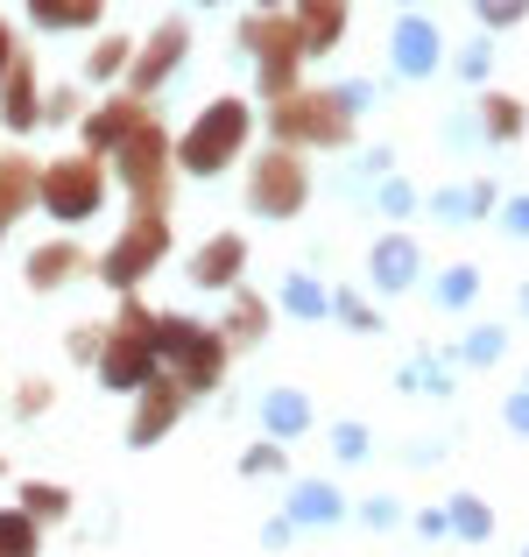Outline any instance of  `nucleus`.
Masks as SVG:
<instances>
[{
  "instance_id": "aec40b11",
  "label": "nucleus",
  "mask_w": 529,
  "mask_h": 557,
  "mask_svg": "<svg viewBox=\"0 0 529 557\" xmlns=\"http://www.w3.org/2000/svg\"><path fill=\"white\" fill-rule=\"evenodd\" d=\"M346 502L332 480H297V494H290V522H340Z\"/></svg>"
},
{
  "instance_id": "a18cd8bd",
  "label": "nucleus",
  "mask_w": 529,
  "mask_h": 557,
  "mask_svg": "<svg viewBox=\"0 0 529 557\" xmlns=\"http://www.w3.org/2000/svg\"><path fill=\"white\" fill-rule=\"evenodd\" d=\"M403 8H409V0H403Z\"/></svg>"
},
{
  "instance_id": "6e6552de",
  "label": "nucleus",
  "mask_w": 529,
  "mask_h": 557,
  "mask_svg": "<svg viewBox=\"0 0 529 557\" xmlns=\"http://www.w3.org/2000/svg\"><path fill=\"white\" fill-rule=\"evenodd\" d=\"M149 325L156 318L142 311V304H127L121 311V325H113V339H107V354H99V381H107V388H142V381H149Z\"/></svg>"
},
{
  "instance_id": "c9c22d12",
  "label": "nucleus",
  "mask_w": 529,
  "mask_h": 557,
  "mask_svg": "<svg viewBox=\"0 0 529 557\" xmlns=\"http://www.w3.org/2000/svg\"><path fill=\"white\" fill-rule=\"evenodd\" d=\"M332 311H340V318H346L353 332H374V311H367L360 297H332Z\"/></svg>"
},
{
  "instance_id": "72a5a7b5",
  "label": "nucleus",
  "mask_w": 529,
  "mask_h": 557,
  "mask_svg": "<svg viewBox=\"0 0 529 557\" xmlns=\"http://www.w3.org/2000/svg\"><path fill=\"white\" fill-rule=\"evenodd\" d=\"M332 451L340 459H367V431L360 423H332Z\"/></svg>"
},
{
  "instance_id": "f03ea898",
  "label": "nucleus",
  "mask_w": 529,
  "mask_h": 557,
  "mask_svg": "<svg viewBox=\"0 0 529 557\" xmlns=\"http://www.w3.org/2000/svg\"><path fill=\"white\" fill-rule=\"evenodd\" d=\"M149 354H170L176 360V388H184V395L219 388V374H226V346H219L198 318H184V311H163L149 325Z\"/></svg>"
},
{
  "instance_id": "7ed1b4c3",
  "label": "nucleus",
  "mask_w": 529,
  "mask_h": 557,
  "mask_svg": "<svg viewBox=\"0 0 529 557\" xmlns=\"http://www.w3.org/2000/svg\"><path fill=\"white\" fill-rule=\"evenodd\" d=\"M121 170H127V190H135V219H163V205H170V141L149 113H142L135 135L121 141Z\"/></svg>"
},
{
  "instance_id": "bb28decb",
  "label": "nucleus",
  "mask_w": 529,
  "mask_h": 557,
  "mask_svg": "<svg viewBox=\"0 0 529 557\" xmlns=\"http://www.w3.org/2000/svg\"><path fill=\"white\" fill-rule=\"evenodd\" d=\"M445 530H459L466 544H480V536H494V516H488V502H473V494H459V502L445 508Z\"/></svg>"
},
{
  "instance_id": "5701e85b",
  "label": "nucleus",
  "mask_w": 529,
  "mask_h": 557,
  "mask_svg": "<svg viewBox=\"0 0 529 557\" xmlns=\"http://www.w3.org/2000/svg\"><path fill=\"white\" fill-rule=\"evenodd\" d=\"M480 121H488V135H494V141H516L522 127H529V113H522V99L488 92V99H480Z\"/></svg>"
},
{
  "instance_id": "a878e982",
  "label": "nucleus",
  "mask_w": 529,
  "mask_h": 557,
  "mask_svg": "<svg viewBox=\"0 0 529 557\" xmlns=\"http://www.w3.org/2000/svg\"><path fill=\"white\" fill-rule=\"evenodd\" d=\"M261 325H269V304L241 289V297H233V318H226V339H233V346H255V339H261Z\"/></svg>"
},
{
  "instance_id": "9d476101",
  "label": "nucleus",
  "mask_w": 529,
  "mask_h": 557,
  "mask_svg": "<svg viewBox=\"0 0 529 557\" xmlns=\"http://www.w3.org/2000/svg\"><path fill=\"white\" fill-rule=\"evenodd\" d=\"M176 409H184V388H176V374H149V381H142V403H135V423H127V445L149 451L156 437L176 423Z\"/></svg>"
},
{
  "instance_id": "f3484780",
  "label": "nucleus",
  "mask_w": 529,
  "mask_h": 557,
  "mask_svg": "<svg viewBox=\"0 0 529 557\" xmlns=\"http://www.w3.org/2000/svg\"><path fill=\"white\" fill-rule=\"evenodd\" d=\"M340 28H346V0H304V14H297L304 57H311V50H332V42H340Z\"/></svg>"
},
{
  "instance_id": "c85d7f7f",
  "label": "nucleus",
  "mask_w": 529,
  "mask_h": 557,
  "mask_svg": "<svg viewBox=\"0 0 529 557\" xmlns=\"http://www.w3.org/2000/svg\"><path fill=\"white\" fill-rule=\"evenodd\" d=\"M480 297V269H445L438 275V304L445 311H459V304H473Z\"/></svg>"
},
{
  "instance_id": "473e14b6",
  "label": "nucleus",
  "mask_w": 529,
  "mask_h": 557,
  "mask_svg": "<svg viewBox=\"0 0 529 557\" xmlns=\"http://www.w3.org/2000/svg\"><path fill=\"white\" fill-rule=\"evenodd\" d=\"M403 388H417V395H445V374H438L431 360H409V368H403Z\"/></svg>"
},
{
  "instance_id": "ea45409f",
  "label": "nucleus",
  "mask_w": 529,
  "mask_h": 557,
  "mask_svg": "<svg viewBox=\"0 0 529 557\" xmlns=\"http://www.w3.org/2000/svg\"><path fill=\"white\" fill-rule=\"evenodd\" d=\"M381 205H389V212L403 219V212H409V205H417V198H409V184H381Z\"/></svg>"
},
{
  "instance_id": "4468645a",
  "label": "nucleus",
  "mask_w": 529,
  "mask_h": 557,
  "mask_svg": "<svg viewBox=\"0 0 529 557\" xmlns=\"http://www.w3.org/2000/svg\"><path fill=\"white\" fill-rule=\"evenodd\" d=\"M247 269V240L241 233H219V240H205L198 255H190V283L198 289H233Z\"/></svg>"
},
{
  "instance_id": "2f4dec72",
  "label": "nucleus",
  "mask_w": 529,
  "mask_h": 557,
  "mask_svg": "<svg viewBox=\"0 0 529 557\" xmlns=\"http://www.w3.org/2000/svg\"><path fill=\"white\" fill-rule=\"evenodd\" d=\"M473 14H480L488 28H516L522 14H529V0H473Z\"/></svg>"
},
{
  "instance_id": "c756f323",
  "label": "nucleus",
  "mask_w": 529,
  "mask_h": 557,
  "mask_svg": "<svg viewBox=\"0 0 529 557\" xmlns=\"http://www.w3.org/2000/svg\"><path fill=\"white\" fill-rule=\"evenodd\" d=\"M127 57H135V42H127V36H107L93 57H85V71H93V78H113V71H127Z\"/></svg>"
},
{
  "instance_id": "58836bf2",
  "label": "nucleus",
  "mask_w": 529,
  "mask_h": 557,
  "mask_svg": "<svg viewBox=\"0 0 529 557\" xmlns=\"http://www.w3.org/2000/svg\"><path fill=\"white\" fill-rule=\"evenodd\" d=\"M508 431L529 437V388H522V395H508Z\"/></svg>"
},
{
  "instance_id": "423d86ee",
  "label": "nucleus",
  "mask_w": 529,
  "mask_h": 557,
  "mask_svg": "<svg viewBox=\"0 0 529 557\" xmlns=\"http://www.w3.org/2000/svg\"><path fill=\"white\" fill-rule=\"evenodd\" d=\"M247 50H261V92L269 99H290L297 92V64H304V42H297V22H275V14H255L241 28Z\"/></svg>"
},
{
  "instance_id": "c03bdc74",
  "label": "nucleus",
  "mask_w": 529,
  "mask_h": 557,
  "mask_svg": "<svg viewBox=\"0 0 529 557\" xmlns=\"http://www.w3.org/2000/svg\"><path fill=\"white\" fill-rule=\"evenodd\" d=\"M261 8H275V0H261Z\"/></svg>"
},
{
  "instance_id": "a211bd4d",
  "label": "nucleus",
  "mask_w": 529,
  "mask_h": 557,
  "mask_svg": "<svg viewBox=\"0 0 529 557\" xmlns=\"http://www.w3.org/2000/svg\"><path fill=\"white\" fill-rule=\"evenodd\" d=\"M261 423H269V437H304V431H311V403H304V388H269V395H261Z\"/></svg>"
},
{
  "instance_id": "39448f33",
  "label": "nucleus",
  "mask_w": 529,
  "mask_h": 557,
  "mask_svg": "<svg viewBox=\"0 0 529 557\" xmlns=\"http://www.w3.org/2000/svg\"><path fill=\"white\" fill-rule=\"evenodd\" d=\"M269 121L283 141H318V149H346L353 141V113L332 92H290V99H275Z\"/></svg>"
},
{
  "instance_id": "49530a36",
  "label": "nucleus",
  "mask_w": 529,
  "mask_h": 557,
  "mask_svg": "<svg viewBox=\"0 0 529 557\" xmlns=\"http://www.w3.org/2000/svg\"><path fill=\"white\" fill-rule=\"evenodd\" d=\"M522 557H529V550H522Z\"/></svg>"
},
{
  "instance_id": "0eeeda50",
  "label": "nucleus",
  "mask_w": 529,
  "mask_h": 557,
  "mask_svg": "<svg viewBox=\"0 0 529 557\" xmlns=\"http://www.w3.org/2000/svg\"><path fill=\"white\" fill-rule=\"evenodd\" d=\"M304 198H311V177H304V163H297L290 149L261 156L255 177H247V205H255L261 219H297V212H304Z\"/></svg>"
},
{
  "instance_id": "79ce46f5",
  "label": "nucleus",
  "mask_w": 529,
  "mask_h": 557,
  "mask_svg": "<svg viewBox=\"0 0 529 557\" xmlns=\"http://www.w3.org/2000/svg\"><path fill=\"white\" fill-rule=\"evenodd\" d=\"M8 64H14V36H8V22H0V78H8Z\"/></svg>"
},
{
  "instance_id": "f704fd0d",
  "label": "nucleus",
  "mask_w": 529,
  "mask_h": 557,
  "mask_svg": "<svg viewBox=\"0 0 529 557\" xmlns=\"http://www.w3.org/2000/svg\"><path fill=\"white\" fill-rule=\"evenodd\" d=\"M241 473H283V445H269V437H261V445L241 459Z\"/></svg>"
},
{
  "instance_id": "4c0bfd02",
  "label": "nucleus",
  "mask_w": 529,
  "mask_h": 557,
  "mask_svg": "<svg viewBox=\"0 0 529 557\" xmlns=\"http://www.w3.org/2000/svg\"><path fill=\"white\" fill-rule=\"evenodd\" d=\"M360 516H367V522H374V530H395V522H403V508H395V502H367V508H360Z\"/></svg>"
},
{
  "instance_id": "7c9ffc66",
  "label": "nucleus",
  "mask_w": 529,
  "mask_h": 557,
  "mask_svg": "<svg viewBox=\"0 0 529 557\" xmlns=\"http://www.w3.org/2000/svg\"><path fill=\"white\" fill-rule=\"evenodd\" d=\"M502 354H508V332H494V325H488V332H473V339L459 346V360H473V368H494Z\"/></svg>"
},
{
  "instance_id": "2eb2a0df",
  "label": "nucleus",
  "mask_w": 529,
  "mask_h": 557,
  "mask_svg": "<svg viewBox=\"0 0 529 557\" xmlns=\"http://www.w3.org/2000/svg\"><path fill=\"white\" fill-rule=\"evenodd\" d=\"M135 121H142V99H135V92H127V99H107V107L85 121V149H93V156L121 149V141L135 135Z\"/></svg>"
},
{
  "instance_id": "f8f14e48",
  "label": "nucleus",
  "mask_w": 529,
  "mask_h": 557,
  "mask_svg": "<svg viewBox=\"0 0 529 557\" xmlns=\"http://www.w3.org/2000/svg\"><path fill=\"white\" fill-rule=\"evenodd\" d=\"M184 42H190V28H184V22H163L149 50H135V57H127V71H135V99H142V92H156V85H163L170 71L184 64Z\"/></svg>"
},
{
  "instance_id": "4be33fe9",
  "label": "nucleus",
  "mask_w": 529,
  "mask_h": 557,
  "mask_svg": "<svg viewBox=\"0 0 529 557\" xmlns=\"http://www.w3.org/2000/svg\"><path fill=\"white\" fill-rule=\"evenodd\" d=\"M494 212V184H466V190H438V219L466 226V219H488Z\"/></svg>"
},
{
  "instance_id": "20e7f679",
  "label": "nucleus",
  "mask_w": 529,
  "mask_h": 557,
  "mask_svg": "<svg viewBox=\"0 0 529 557\" xmlns=\"http://www.w3.org/2000/svg\"><path fill=\"white\" fill-rule=\"evenodd\" d=\"M36 198L50 205V219L78 226V219H93L99 198H107V170H99V156H64V163L36 170Z\"/></svg>"
},
{
  "instance_id": "393cba45",
  "label": "nucleus",
  "mask_w": 529,
  "mask_h": 557,
  "mask_svg": "<svg viewBox=\"0 0 529 557\" xmlns=\"http://www.w3.org/2000/svg\"><path fill=\"white\" fill-rule=\"evenodd\" d=\"M22 516L28 522H64L71 516V494L50 487V480H28V487H22Z\"/></svg>"
},
{
  "instance_id": "9b49d317",
  "label": "nucleus",
  "mask_w": 529,
  "mask_h": 557,
  "mask_svg": "<svg viewBox=\"0 0 529 557\" xmlns=\"http://www.w3.org/2000/svg\"><path fill=\"white\" fill-rule=\"evenodd\" d=\"M423 269V247L409 240V233H389V240H374V255H367V283L381 289V297H395V289H409Z\"/></svg>"
},
{
  "instance_id": "1a4fd4ad",
  "label": "nucleus",
  "mask_w": 529,
  "mask_h": 557,
  "mask_svg": "<svg viewBox=\"0 0 529 557\" xmlns=\"http://www.w3.org/2000/svg\"><path fill=\"white\" fill-rule=\"evenodd\" d=\"M163 247H170V226H163V219H135V226H127L121 240L107 247V261H99V275H107L113 289H135L142 275H149L156 261H163Z\"/></svg>"
},
{
  "instance_id": "412c9836",
  "label": "nucleus",
  "mask_w": 529,
  "mask_h": 557,
  "mask_svg": "<svg viewBox=\"0 0 529 557\" xmlns=\"http://www.w3.org/2000/svg\"><path fill=\"white\" fill-rule=\"evenodd\" d=\"M0 85H8V107H0V121H8V127H36V121H42V107H36V71L14 57Z\"/></svg>"
},
{
  "instance_id": "6ab92c4d",
  "label": "nucleus",
  "mask_w": 529,
  "mask_h": 557,
  "mask_svg": "<svg viewBox=\"0 0 529 557\" xmlns=\"http://www.w3.org/2000/svg\"><path fill=\"white\" fill-rule=\"evenodd\" d=\"M22 205H36V163L28 156H0V233H8V219Z\"/></svg>"
},
{
  "instance_id": "b1692460",
  "label": "nucleus",
  "mask_w": 529,
  "mask_h": 557,
  "mask_svg": "<svg viewBox=\"0 0 529 557\" xmlns=\"http://www.w3.org/2000/svg\"><path fill=\"white\" fill-rule=\"evenodd\" d=\"M283 311L290 318H325L332 311V289H318L311 275H283Z\"/></svg>"
},
{
  "instance_id": "dca6fc26",
  "label": "nucleus",
  "mask_w": 529,
  "mask_h": 557,
  "mask_svg": "<svg viewBox=\"0 0 529 557\" xmlns=\"http://www.w3.org/2000/svg\"><path fill=\"white\" fill-rule=\"evenodd\" d=\"M93 261H85V247H71V240H50V247H36L28 255V283L36 289H57V283H71V275H85Z\"/></svg>"
},
{
  "instance_id": "37998d69",
  "label": "nucleus",
  "mask_w": 529,
  "mask_h": 557,
  "mask_svg": "<svg viewBox=\"0 0 529 557\" xmlns=\"http://www.w3.org/2000/svg\"><path fill=\"white\" fill-rule=\"evenodd\" d=\"M522 311H529V289H522Z\"/></svg>"
},
{
  "instance_id": "f257e3e1",
  "label": "nucleus",
  "mask_w": 529,
  "mask_h": 557,
  "mask_svg": "<svg viewBox=\"0 0 529 557\" xmlns=\"http://www.w3.org/2000/svg\"><path fill=\"white\" fill-rule=\"evenodd\" d=\"M247 127H255V113H247V99H212V107L198 113V121L184 127V141H176V163L190 170V177H219V170L241 156Z\"/></svg>"
},
{
  "instance_id": "cd10ccee",
  "label": "nucleus",
  "mask_w": 529,
  "mask_h": 557,
  "mask_svg": "<svg viewBox=\"0 0 529 557\" xmlns=\"http://www.w3.org/2000/svg\"><path fill=\"white\" fill-rule=\"evenodd\" d=\"M36 550H42L36 522H28L22 508H0V557H36Z\"/></svg>"
},
{
  "instance_id": "ddd939ff",
  "label": "nucleus",
  "mask_w": 529,
  "mask_h": 557,
  "mask_svg": "<svg viewBox=\"0 0 529 557\" xmlns=\"http://www.w3.org/2000/svg\"><path fill=\"white\" fill-rule=\"evenodd\" d=\"M438 50H445V36H438V22H423V14H403V28H395L389 57L403 78H431L438 71Z\"/></svg>"
},
{
  "instance_id": "e433bc0d",
  "label": "nucleus",
  "mask_w": 529,
  "mask_h": 557,
  "mask_svg": "<svg viewBox=\"0 0 529 557\" xmlns=\"http://www.w3.org/2000/svg\"><path fill=\"white\" fill-rule=\"evenodd\" d=\"M502 226L516 233V240H529V198H508L502 205Z\"/></svg>"
},
{
  "instance_id": "a19ab883",
  "label": "nucleus",
  "mask_w": 529,
  "mask_h": 557,
  "mask_svg": "<svg viewBox=\"0 0 529 557\" xmlns=\"http://www.w3.org/2000/svg\"><path fill=\"white\" fill-rule=\"evenodd\" d=\"M93 14H99V0H64V22H71V28L93 22Z\"/></svg>"
}]
</instances>
